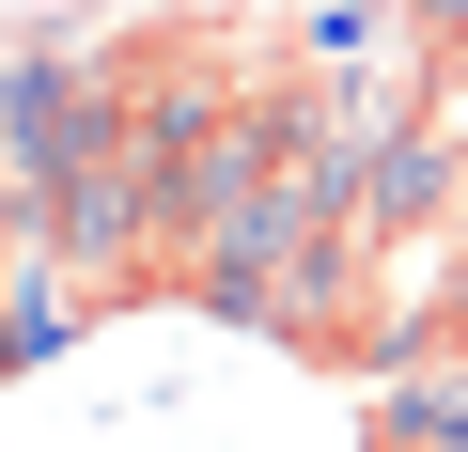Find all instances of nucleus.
Instances as JSON below:
<instances>
[{
  "mask_svg": "<svg viewBox=\"0 0 468 452\" xmlns=\"http://www.w3.org/2000/svg\"><path fill=\"white\" fill-rule=\"evenodd\" d=\"M375 452H468V328L375 374Z\"/></svg>",
  "mask_w": 468,
  "mask_h": 452,
  "instance_id": "1",
  "label": "nucleus"
}]
</instances>
